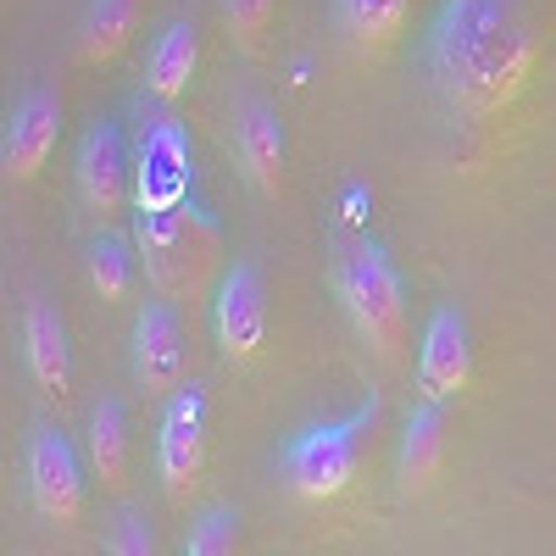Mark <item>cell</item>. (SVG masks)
<instances>
[{
  "label": "cell",
  "instance_id": "6",
  "mask_svg": "<svg viewBox=\"0 0 556 556\" xmlns=\"http://www.w3.org/2000/svg\"><path fill=\"white\" fill-rule=\"evenodd\" d=\"M206 473V384H178L156 424V479L167 501H190Z\"/></svg>",
  "mask_w": 556,
  "mask_h": 556
},
{
  "label": "cell",
  "instance_id": "7",
  "mask_svg": "<svg viewBox=\"0 0 556 556\" xmlns=\"http://www.w3.org/2000/svg\"><path fill=\"white\" fill-rule=\"evenodd\" d=\"M212 334L228 362H251L267 345V290L256 262H228L212 290Z\"/></svg>",
  "mask_w": 556,
  "mask_h": 556
},
{
  "label": "cell",
  "instance_id": "5",
  "mask_svg": "<svg viewBox=\"0 0 556 556\" xmlns=\"http://www.w3.org/2000/svg\"><path fill=\"white\" fill-rule=\"evenodd\" d=\"M184 195H195L190 134L156 101L139 123V146H134V206H173Z\"/></svg>",
  "mask_w": 556,
  "mask_h": 556
},
{
  "label": "cell",
  "instance_id": "14",
  "mask_svg": "<svg viewBox=\"0 0 556 556\" xmlns=\"http://www.w3.org/2000/svg\"><path fill=\"white\" fill-rule=\"evenodd\" d=\"M235 151H240L245 178L256 184L262 195L285 190V123H278V112L267 101H240V112H235Z\"/></svg>",
  "mask_w": 556,
  "mask_h": 556
},
{
  "label": "cell",
  "instance_id": "8",
  "mask_svg": "<svg viewBox=\"0 0 556 556\" xmlns=\"http://www.w3.org/2000/svg\"><path fill=\"white\" fill-rule=\"evenodd\" d=\"M28 501L39 506L45 523L73 529V523L84 518V473H78V456H73L67 434L51 429V424H34V434H28Z\"/></svg>",
  "mask_w": 556,
  "mask_h": 556
},
{
  "label": "cell",
  "instance_id": "10",
  "mask_svg": "<svg viewBox=\"0 0 556 556\" xmlns=\"http://www.w3.org/2000/svg\"><path fill=\"white\" fill-rule=\"evenodd\" d=\"M62 139V96H51L45 84L23 89V101L7 117V139H0V167L12 184H28L45 162H51Z\"/></svg>",
  "mask_w": 556,
  "mask_h": 556
},
{
  "label": "cell",
  "instance_id": "19",
  "mask_svg": "<svg viewBox=\"0 0 556 556\" xmlns=\"http://www.w3.org/2000/svg\"><path fill=\"white\" fill-rule=\"evenodd\" d=\"M89 468L106 490L128 484V417L117 395L96 401V412H89Z\"/></svg>",
  "mask_w": 556,
  "mask_h": 556
},
{
  "label": "cell",
  "instance_id": "21",
  "mask_svg": "<svg viewBox=\"0 0 556 556\" xmlns=\"http://www.w3.org/2000/svg\"><path fill=\"white\" fill-rule=\"evenodd\" d=\"M184 556H240V513L235 506H206L190 529V540H184Z\"/></svg>",
  "mask_w": 556,
  "mask_h": 556
},
{
  "label": "cell",
  "instance_id": "15",
  "mask_svg": "<svg viewBox=\"0 0 556 556\" xmlns=\"http://www.w3.org/2000/svg\"><path fill=\"white\" fill-rule=\"evenodd\" d=\"M445 468V401H424L406 412L401 451H395V484L401 495H424Z\"/></svg>",
  "mask_w": 556,
  "mask_h": 556
},
{
  "label": "cell",
  "instance_id": "16",
  "mask_svg": "<svg viewBox=\"0 0 556 556\" xmlns=\"http://www.w3.org/2000/svg\"><path fill=\"white\" fill-rule=\"evenodd\" d=\"M412 17V0H334V28L362 62L390 56Z\"/></svg>",
  "mask_w": 556,
  "mask_h": 556
},
{
  "label": "cell",
  "instance_id": "11",
  "mask_svg": "<svg viewBox=\"0 0 556 556\" xmlns=\"http://www.w3.org/2000/svg\"><path fill=\"white\" fill-rule=\"evenodd\" d=\"M473 379V340H468V317L456 306H434L424 345H417V390L429 401H451L456 390H468Z\"/></svg>",
  "mask_w": 556,
  "mask_h": 556
},
{
  "label": "cell",
  "instance_id": "22",
  "mask_svg": "<svg viewBox=\"0 0 556 556\" xmlns=\"http://www.w3.org/2000/svg\"><path fill=\"white\" fill-rule=\"evenodd\" d=\"M273 7L278 0H223V28H228V39H235L240 56L262 51V39L273 28Z\"/></svg>",
  "mask_w": 556,
  "mask_h": 556
},
{
  "label": "cell",
  "instance_id": "2",
  "mask_svg": "<svg viewBox=\"0 0 556 556\" xmlns=\"http://www.w3.org/2000/svg\"><path fill=\"white\" fill-rule=\"evenodd\" d=\"M134 251L162 301H201L223 278V228L217 217L184 195L173 206H134Z\"/></svg>",
  "mask_w": 556,
  "mask_h": 556
},
{
  "label": "cell",
  "instance_id": "3",
  "mask_svg": "<svg viewBox=\"0 0 556 556\" xmlns=\"http://www.w3.org/2000/svg\"><path fill=\"white\" fill-rule=\"evenodd\" d=\"M379 417H384V401H379V390H367V401L351 417H334V424H312V429L290 434L285 451H278V468H285L290 495L295 501H334L340 490H351L356 473L367 468Z\"/></svg>",
  "mask_w": 556,
  "mask_h": 556
},
{
  "label": "cell",
  "instance_id": "17",
  "mask_svg": "<svg viewBox=\"0 0 556 556\" xmlns=\"http://www.w3.org/2000/svg\"><path fill=\"white\" fill-rule=\"evenodd\" d=\"M195 62H201V34L195 23H167L151 45V56H146V96L173 106L184 89H190L195 78Z\"/></svg>",
  "mask_w": 556,
  "mask_h": 556
},
{
  "label": "cell",
  "instance_id": "20",
  "mask_svg": "<svg viewBox=\"0 0 556 556\" xmlns=\"http://www.w3.org/2000/svg\"><path fill=\"white\" fill-rule=\"evenodd\" d=\"M84 267H89V290L101 301H128L134 290V251L123 235H96L84 251Z\"/></svg>",
  "mask_w": 556,
  "mask_h": 556
},
{
  "label": "cell",
  "instance_id": "18",
  "mask_svg": "<svg viewBox=\"0 0 556 556\" xmlns=\"http://www.w3.org/2000/svg\"><path fill=\"white\" fill-rule=\"evenodd\" d=\"M139 12H146V0H89L78 17V62H89V67L117 62L123 45L139 28Z\"/></svg>",
  "mask_w": 556,
  "mask_h": 556
},
{
  "label": "cell",
  "instance_id": "23",
  "mask_svg": "<svg viewBox=\"0 0 556 556\" xmlns=\"http://www.w3.org/2000/svg\"><path fill=\"white\" fill-rule=\"evenodd\" d=\"M106 556H156V534H151V523L139 518V513H123L117 529H112Z\"/></svg>",
  "mask_w": 556,
  "mask_h": 556
},
{
  "label": "cell",
  "instance_id": "4",
  "mask_svg": "<svg viewBox=\"0 0 556 556\" xmlns=\"http://www.w3.org/2000/svg\"><path fill=\"white\" fill-rule=\"evenodd\" d=\"M334 295L351 317V329L367 340L379 362H401L406 356V285L390 262V251L379 240H356L340 267H334Z\"/></svg>",
  "mask_w": 556,
  "mask_h": 556
},
{
  "label": "cell",
  "instance_id": "9",
  "mask_svg": "<svg viewBox=\"0 0 556 556\" xmlns=\"http://www.w3.org/2000/svg\"><path fill=\"white\" fill-rule=\"evenodd\" d=\"M73 178H78L84 206L96 212L101 223L117 217V212L134 201V167H128V151H123L117 117H96V123L84 128L78 156H73Z\"/></svg>",
  "mask_w": 556,
  "mask_h": 556
},
{
  "label": "cell",
  "instance_id": "13",
  "mask_svg": "<svg viewBox=\"0 0 556 556\" xmlns=\"http://www.w3.org/2000/svg\"><path fill=\"white\" fill-rule=\"evenodd\" d=\"M23 362L34 384L51 395V401H67L73 395V340H67V317L62 306H51L45 295L28 301L23 312Z\"/></svg>",
  "mask_w": 556,
  "mask_h": 556
},
{
  "label": "cell",
  "instance_id": "12",
  "mask_svg": "<svg viewBox=\"0 0 556 556\" xmlns=\"http://www.w3.org/2000/svg\"><path fill=\"white\" fill-rule=\"evenodd\" d=\"M134 379L146 395H173L184 379V323L173 301H146L134 312Z\"/></svg>",
  "mask_w": 556,
  "mask_h": 556
},
{
  "label": "cell",
  "instance_id": "1",
  "mask_svg": "<svg viewBox=\"0 0 556 556\" xmlns=\"http://www.w3.org/2000/svg\"><path fill=\"white\" fill-rule=\"evenodd\" d=\"M424 62L434 89L462 117L506 112L534 73V34L518 0H440Z\"/></svg>",
  "mask_w": 556,
  "mask_h": 556
}]
</instances>
